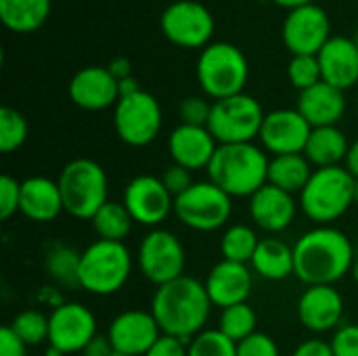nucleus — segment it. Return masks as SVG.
<instances>
[{
	"label": "nucleus",
	"instance_id": "1",
	"mask_svg": "<svg viewBox=\"0 0 358 356\" xmlns=\"http://www.w3.org/2000/svg\"><path fill=\"white\" fill-rule=\"evenodd\" d=\"M212 306L206 283L189 275L159 285L151 298V315L155 317L162 334L187 344L206 329Z\"/></svg>",
	"mask_w": 358,
	"mask_h": 356
},
{
	"label": "nucleus",
	"instance_id": "2",
	"mask_svg": "<svg viewBox=\"0 0 358 356\" xmlns=\"http://www.w3.org/2000/svg\"><path fill=\"white\" fill-rule=\"evenodd\" d=\"M296 277L310 285H336L355 264V245L350 237L327 225L304 233L294 245Z\"/></svg>",
	"mask_w": 358,
	"mask_h": 356
},
{
	"label": "nucleus",
	"instance_id": "3",
	"mask_svg": "<svg viewBox=\"0 0 358 356\" xmlns=\"http://www.w3.org/2000/svg\"><path fill=\"white\" fill-rule=\"evenodd\" d=\"M268 153L254 143L218 145L208 166V180L231 197H252L268 183Z\"/></svg>",
	"mask_w": 358,
	"mask_h": 356
},
{
	"label": "nucleus",
	"instance_id": "4",
	"mask_svg": "<svg viewBox=\"0 0 358 356\" xmlns=\"http://www.w3.org/2000/svg\"><path fill=\"white\" fill-rule=\"evenodd\" d=\"M355 176L346 166L319 168L300 193V206L308 220L327 227L342 218L355 204Z\"/></svg>",
	"mask_w": 358,
	"mask_h": 356
},
{
	"label": "nucleus",
	"instance_id": "5",
	"mask_svg": "<svg viewBox=\"0 0 358 356\" xmlns=\"http://www.w3.org/2000/svg\"><path fill=\"white\" fill-rule=\"evenodd\" d=\"M63 210L78 220H92L109 201V178L105 168L88 157L71 159L63 166L59 178Z\"/></svg>",
	"mask_w": 358,
	"mask_h": 356
},
{
	"label": "nucleus",
	"instance_id": "6",
	"mask_svg": "<svg viewBox=\"0 0 358 356\" xmlns=\"http://www.w3.org/2000/svg\"><path fill=\"white\" fill-rule=\"evenodd\" d=\"M132 254L126 243L96 239L82 252L80 287L92 296H113L130 279Z\"/></svg>",
	"mask_w": 358,
	"mask_h": 356
},
{
	"label": "nucleus",
	"instance_id": "7",
	"mask_svg": "<svg viewBox=\"0 0 358 356\" xmlns=\"http://www.w3.org/2000/svg\"><path fill=\"white\" fill-rule=\"evenodd\" d=\"M195 71L201 90L210 99L220 101L243 92L250 78V63L235 44L212 42L199 52Z\"/></svg>",
	"mask_w": 358,
	"mask_h": 356
},
{
	"label": "nucleus",
	"instance_id": "8",
	"mask_svg": "<svg viewBox=\"0 0 358 356\" xmlns=\"http://www.w3.org/2000/svg\"><path fill=\"white\" fill-rule=\"evenodd\" d=\"M266 111L260 101L252 94H235L212 103V115L208 130L214 134L218 145L252 143L260 136Z\"/></svg>",
	"mask_w": 358,
	"mask_h": 356
},
{
	"label": "nucleus",
	"instance_id": "9",
	"mask_svg": "<svg viewBox=\"0 0 358 356\" xmlns=\"http://www.w3.org/2000/svg\"><path fill=\"white\" fill-rule=\"evenodd\" d=\"M233 197L216 187L212 180L193 183L182 195L174 199V216L191 231L212 233L231 220Z\"/></svg>",
	"mask_w": 358,
	"mask_h": 356
},
{
	"label": "nucleus",
	"instance_id": "10",
	"mask_svg": "<svg viewBox=\"0 0 358 356\" xmlns=\"http://www.w3.org/2000/svg\"><path fill=\"white\" fill-rule=\"evenodd\" d=\"M164 124V113L159 101L147 92L138 90L130 97H122L113 107V126L122 143L130 147L151 145Z\"/></svg>",
	"mask_w": 358,
	"mask_h": 356
},
{
	"label": "nucleus",
	"instance_id": "11",
	"mask_svg": "<svg viewBox=\"0 0 358 356\" xmlns=\"http://www.w3.org/2000/svg\"><path fill=\"white\" fill-rule=\"evenodd\" d=\"M136 264L143 277L159 287L185 275L187 252L172 231L151 229L138 245Z\"/></svg>",
	"mask_w": 358,
	"mask_h": 356
},
{
	"label": "nucleus",
	"instance_id": "12",
	"mask_svg": "<svg viewBox=\"0 0 358 356\" xmlns=\"http://www.w3.org/2000/svg\"><path fill=\"white\" fill-rule=\"evenodd\" d=\"M214 15L212 10L197 0H176L168 4L159 17L162 34L180 48H199L203 50L212 44L214 36Z\"/></svg>",
	"mask_w": 358,
	"mask_h": 356
},
{
	"label": "nucleus",
	"instance_id": "13",
	"mask_svg": "<svg viewBox=\"0 0 358 356\" xmlns=\"http://www.w3.org/2000/svg\"><path fill=\"white\" fill-rule=\"evenodd\" d=\"M283 44L296 55H319L321 48L331 38V21L323 6L319 4H304L298 8L287 10L283 19Z\"/></svg>",
	"mask_w": 358,
	"mask_h": 356
},
{
	"label": "nucleus",
	"instance_id": "14",
	"mask_svg": "<svg viewBox=\"0 0 358 356\" xmlns=\"http://www.w3.org/2000/svg\"><path fill=\"white\" fill-rule=\"evenodd\" d=\"M122 204L134 222L149 229H159V225L174 214V195L166 189L159 176L151 174L134 176L124 189Z\"/></svg>",
	"mask_w": 358,
	"mask_h": 356
},
{
	"label": "nucleus",
	"instance_id": "15",
	"mask_svg": "<svg viewBox=\"0 0 358 356\" xmlns=\"http://www.w3.org/2000/svg\"><path fill=\"white\" fill-rule=\"evenodd\" d=\"M96 334V317L80 302H61L48 315V344L65 355L84 353Z\"/></svg>",
	"mask_w": 358,
	"mask_h": 356
},
{
	"label": "nucleus",
	"instance_id": "16",
	"mask_svg": "<svg viewBox=\"0 0 358 356\" xmlns=\"http://www.w3.org/2000/svg\"><path fill=\"white\" fill-rule=\"evenodd\" d=\"M310 132L313 126L298 109H275L266 113L258 138L262 143V149L275 157L304 153Z\"/></svg>",
	"mask_w": 358,
	"mask_h": 356
},
{
	"label": "nucleus",
	"instance_id": "17",
	"mask_svg": "<svg viewBox=\"0 0 358 356\" xmlns=\"http://www.w3.org/2000/svg\"><path fill=\"white\" fill-rule=\"evenodd\" d=\"M107 336L115 353L145 356L164 336L151 311H124L109 323Z\"/></svg>",
	"mask_w": 358,
	"mask_h": 356
},
{
	"label": "nucleus",
	"instance_id": "18",
	"mask_svg": "<svg viewBox=\"0 0 358 356\" xmlns=\"http://www.w3.org/2000/svg\"><path fill=\"white\" fill-rule=\"evenodd\" d=\"M69 99L84 111H103L120 101V82L107 67L90 65L73 73L69 80Z\"/></svg>",
	"mask_w": 358,
	"mask_h": 356
},
{
	"label": "nucleus",
	"instance_id": "19",
	"mask_svg": "<svg viewBox=\"0 0 358 356\" xmlns=\"http://www.w3.org/2000/svg\"><path fill=\"white\" fill-rule=\"evenodd\" d=\"M298 319L313 334H327L342 327L344 298L334 285H310L298 300Z\"/></svg>",
	"mask_w": 358,
	"mask_h": 356
},
{
	"label": "nucleus",
	"instance_id": "20",
	"mask_svg": "<svg viewBox=\"0 0 358 356\" xmlns=\"http://www.w3.org/2000/svg\"><path fill=\"white\" fill-rule=\"evenodd\" d=\"M254 277L248 264L220 260L212 266L206 277V292L214 306L229 308L248 302L252 296Z\"/></svg>",
	"mask_w": 358,
	"mask_h": 356
},
{
	"label": "nucleus",
	"instance_id": "21",
	"mask_svg": "<svg viewBox=\"0 0 358 356\" xmlns=\"http://www.w3.org/2000/svg\"><path fill=\"white\" fill-rule=\"evenodd\" d=\"M216 149H218V141L208 130V126L178 124L168 136V151L172 164H178L191 172L201 168L208 170Z\"/></svg>",
	"mask_w": 358,
	"mask_h": 356
},
{
	"label": "nucleus",
	"instance_id": "22",
	"mask_svg": "<svg viewBox=\"0 0 358 356\" xmlns=\"http://www.w3.org/2000/svg\"><path fill=\"white\" fill-rule=\"evenodd\" d=\"M298 214V204L292 193L264 185L258 193L250 197V216L266 233H281L292 227Z\"/></svg>",
	"mask_w": 358,
	"mask_h": 356
},
{
	"label": "nucleus",
	"instance_id": "23",
	"mask_svg": "<svg viewBox=\"0 0 358 356\" xmlns=\"http://www.w3.org/2000/svg\"><path fill=\"white\" fill-rule=\"evenodd\" d=\"M323 82L348 90L358 82V46L352 38L331 36L317 55Z\"/></svg>",
	"mask_w": 358,
	"mask_h": 356
},
{
	"label": "nucleus",
	"instance_id": "24",
	"mask_svg": "<svg viewBox=\"0 0 358 356\" xmlns=\"http://www.w3.org/2000/svg\"><path fill=\"white\" fill-rule=\"evenodd\" d=\"M296 109L313 128L338 126V122L346 113V97L344 90L327 82H319L317 86L300 92Z\"/></svg>",
	"mask_w": 358,
	"mask_h": 356
},
{
	"label": "nucleus",
	"instance_id": "25",
	"mask_svg": "<svg viewBox=\"0 0 358 356\" xmlns=\"http://www.w3.org/2000/svg\"><path fill=\"white\" fill-rule=\"evenodd\" d=\"M19 212L31 222H52L63 210L59 183L48 176H29L21 183Z\"/></svg>",
	"mask_w": 358,
	"mask_h": 356
},
{
	"label": "nucleus",
	"instance_id": "26",
	"mask_svg": "<svg viewBox=\"0 0 358 356\" xmlns=\"http://www.w3.org/2000/svg\"><path fill=\"white\" fill-rule=\"evenodd\" d=\"M252 269L256 275L268 281H283L296 273L294 248L279 237L260 239L258 250L252 258Z\"/></svg>",
	"mask_w": 358,
	"mask_h": 356
},
{
	"label": "nucleus",
	"instance_id": "27",
	"mask_svg": "<svg viewBox=\"0 0 358 356\" xmlns=\"http://www.w3.org/2000/svg\"><path fill=\"white\" fill-rule=\"evenodd\" d=\"M348 149L350 143L338 126H323V128H313L304 155L319 170V168H334L346 162Z\"/></svg>",
	"mask_w": 358,
	"mask_h": 356
},
{
	"label": "nucleus",
	"instance_id": "28",
	"mask_svg": "<svg viewBox=\"0 0 358 356\" xmlns=\"http://www.w3.org/2000/svg\"><path fill=\"white\" fill-rule=\"evenodd\" d=\"M52 0H0V19L15 34L40 29L50 15Z\"/></svg>",
	"mask_w": 358,
	"mask_h": 356
},
{
	"label": "nucleus",
	"instance_id": "29",
	"mask_svg": "<svg viewBox=\"0 0 358 356\" xmlns=\"http://www.w3.org/2000/svg\"><path fill=\"white\" fill-rule=\"evenodd\" d=\"M313 164L306 159L304 153L292 155H275L271 157L268 166V185L279 187L287 193H302L313 176Z\"/></svg>",
	"mask_w": 358,
	"mask_h": 356
},
{
	"label": "nucleus",
	"instance_id": "30",
	"mask_svg": "<svg viewBox=\"0 0 358 356\" xmlns=\"http://www.w3.org/2000/svg\"><path fill=\"white\" fill-rule=\"evenodd\" d=\"M80 262H82V252L55 243L46 254H44V271L63 290H78L80 287Z\"/></svg>",
	"mask_w": 358,
	"mask_h": 356
},
{
	"label": "nucleus",
	"instance_id": "31",
	"mask_svg": "<svg viewBox=\"0 0 358 356\" xmlns=\"http://www.w3.org/2000/svg\"><path fill=\"white\" fill-rule=\"evenodd\" d=\"M90 222H92V229L99 239L120 241V243L126 241V237L132 233V227H134L130 212L126 210L124 204H117V201H107L94 214V218Z\"/></svg>",
	"mask_w": 358,
	"mask_h": 356
},
{
	"label": "nucleus",
	"instance_id": "32",
	"mask_svg": "<svg viewBox=\"0 0 358 356\" xmlns=\"http://www.w3.org/2000/svg\"><path fill=\"white\" fill-rule=\"evenodd\" d=\"M258 243H260V239L252 227L241 225V222L231 225V227H227V231L220 237L222 260L248 264V262H252V258L258 250Z\"/></svg>",
	"mask_w": 358,
	"mask_h": 356
},
{
	"label": "nucleus",
	"instance_id": "33",
	"mask_svg": "<svg viewBox=\"0 0 358 356\" xmlns=\"http://www.w3.org/2000/svg\"><path fill=\"white\" fill-rule=\"evenodd\" d=\"M256 327H258V317H256V311L248 302L222 308V313H220L218 329L227 338H231L235 344H239L241 340L256 334Z\"/></svg>",
	"mask_w": 358,
	"mask_h": 356
},
{
	"label": "nucleus",
	"instance_id": "34",
	"mask_svg": "<svg viewBox=\"0 0 358 356\" xmlns=\"http://www.w3.org/2000/svg\"><path fill=\"white\" fill-rule=\"evenodd\" d=\"M8 327L19 336L25 346H40L42 342H48V315L40 311L27 308L19 313Z\"/></svg>",
	"mask_w": 358,
	"mask_h": 356
},
{
	"label": "nucleus",
	"instance_id": "35",
	"mask_svg": "<svg viewBox=\"0 0 358 356\" xmlns=\"http://www.w3.org/2000/svg\"><path fill=\"white\" fill-rule=\"evenodd\" d=\"M27 132H29V126L23 113L4 105L0 109V151L13 153L21 149L23 143L27 141Z\"/></svg>",
	"mask_w": 358,
	"mask_h": 356
},
{
	"label": "nucleus",
	"instance_id": "36",
	"mask_svg": "<svg viewBox=\"0 0 358 356\" xmlns=\"http://www.w3.org/2000/svg\"><path fill=\"white\" fill-rule=\"evenodd\" d=\"M187 346L189 356H237V344L220 329H203Z\"/></svg>",
	"mask_w": 358,
	"mask_h": 356
},
{
	"label": "nucleus",
	"instance_id": "37",
	"mask_svg": "<svg viewBox=\"0 0 358 356\" xmlns=\"http://www.w3.org/2000/svg\"><path fill=\"white\" fill-rule=\"evenodd\" d=\"M287 78H289L292 86L298 88L300 92L317 86L319 82H323L319 59L315 55H296V57H292V61L287 65Z\"/></svg>",
	"mask_w": 358,
	"mask_h": 356
},
{
	"label": "nucleus",
	"instance_id": "38",
	"mask_svg": "<svg viewBox=\"0 0 358 356\" xmlns=\"http://www.w3.org/2000/svg\"><path fill=\"white\" fill-rule=\"evenodd\" d=\"M212 115V103L203 97H187L178 105V118L180 124L189 126H208Z\"/></svg>",
	"mask_w": 358,
	"mask_h": 356
},
{
	"label": "nucleus",
	"instance_id": "39",
	"mask_svg": "<svg viewBox=\"0 0 358 356\" xmlns=\"http://www.w3.org/2000/svg\"><path fill=\"white\" fill-rule=\"evenodd\" d=\"M21 208V183L8 174L0 178V218H13Z\"/></svg>",
	"mask_w": 358,
	"mask_h": 356
},
{
	"label": "nucleus",
	"instance_id": "40",
	"mask_svg": "<svg viewBox=\"0 0 358 356\" xmlns=\"http://www.w3.org/2000/svg\"><path fill=\"white\" fill-rule=\"evenodd\" d=\"M237 356H281V353L271 336L256 332L237 344Z\"/></svg>",
	"mask_w": 358,
	"mask_h": 356
},
{
	"label": "nucleus",
	"instance_id": "41",
	"mask_svg": "<svg viewBox=\"0 0 358 356\" xmlns=\"http://www.w3.org/2000/svg\"><path fill=\"white\" fill-rule=\"evenodd\" d=\"M162 183L166 185V189L174 195V199L178 197V195H182L189 187H193V176H191V170H187V168H182V166H178V164H172V166H168L164 172H162Z\"/></svg>",
	"mask_w": 358,
	"mask_h": 356
},
{
	"label": "nucleus",
	"instance_id": "42",
	"mask_svg": "<svg viewBox=\"0 0 358 356\" xmlns=\"http://www.w3.org/2000/svg\"><path fill=\"white\" fill-rule=\"evenodd\" d=\"M329 344L336 356H358V325H342Z\"/></svg>",
	"mask_w": 358,
	"mask_h": 356
},
{
	"label": "nucleus",
	"instance_id": "43",
	"mask_svg": "<svg viewBox=\"0 0 358 356\" xmlns=\"http://www.w3.org/2000/svg\"><path fill=\"white\" fill-rule=\"evenodd\" d=\"M145 356H189V346L178 338L162 336Z\"/></svg>",
	"mask_w": 358,
	"mask_h": 356
},
{
	"label": "nucleus",
	"instance_id": "44",
	"mask_svg": "<svg viewBox=\"0 0 358 356\" xmlns=\"http://www.w3.org/2000/svg\"><path fill=\"white\" fill-rule=\"evenodd\" d=\"M0 356H27V346L8 325L0 329Z\"/></svg>",
	"mask_w": 358,
	"mask_h": 356
},
{
	"label": "nucleus",
	"instance_id": "45",
	"mask_svg": "<svg viewBox=\"0 0 358 356\" xmlns=\"http://www.w3.org/2000/svg\"><path fill=\"white\" fill-rule=\"evenodd\" d=\"M292 356H336V355H334V348H331V344H329V342L319 340V338H313V340H304L302 344H298Z\"/></svg>",
	"mask_w": 358,
	"mask_h": 356
},
{
	"label": "nucleus",
	"instance_id": "46",
	"mask_svg": "<svg viewBox=\"0 0 358 356\" xmlns=\"http://www.w3.org/2000/svg\"><path fill=\"white\" fill-rule=\"evenodd\" d=\"M113 353H115V350H113V346H111L109 336H107V334H105V336L96 334V336L90 340V344L84 348L82 356H111Z\"/></svg>",
	"mask_w": 358,
	"mask_h": 356
},
{
	"label": "nucleus",
	"instance_id": "47",
	"mask_svg": "<svg viewBox=\"0 0 358 356\" xmlns=\"http://www.w3.org/2000/svg\"><path fill=\"white\" fill-rule=\"evenodd\" d=\"M107 69L111 71V76H113L117 82H122V80H126V78H132V63H130L128 57H113L111 63L107 65Z\"/></svg>",
	"mask_w": 358,
	"mask_h": 356
},
{
	"label": "nucleus",
	"instance_id": "48",
	"mask_svg": "<svg viewBox=\"0 0 358 356\" xmlns=\"http://www.w3.org/2000/svg\"><path fill=\"white\" fill-rule=\"evenodd\" d=\"M346 170L358 178V138L350 145V149H348V155H346Z\"/></svg>",
	"mask_w": 358,
	"mask_h": 356
},
{
	"label": "nucleus",
	"instance_id": "49",
	"mask_svg": "<svg viewBox=\"0 0 358 356\" xmlns=\"http://www.w3.org/2000/svg\"><path fill=\"white\" fill-rule=\"evenodd\" d=\"M138 90H141V86H138V82H136L134 76L120 82V99H122V97H130V94H134V92H138Z\"/></svg>",
	"mask_w": 358,
	"mask_h": 356
},
{
	"label": "nucleus",
	"instance_id": "50",
	"mask_svg": "<svg viewBox=\"0 0 358 356\" xmlns=\"http://www.w3.org/2000/svg\"><path fill=\"white\" fill-rule=\"evenodd\" d=\"M273 2L287 8V10H292V8H298V6H304V4H313L315 0H273Z\"/></svg>",
	"mask_w": 358,
	"mask_h": 356
},
{
	"label": "nucleus",
	"instance_id": "51",
	"mask_svg": "<svg viewBox=\"0 0 358 356\" xmlns=\"http://www.w3.org/2000/svg\"><path fill=\"white\" fill-rule=\"evenodd\" d=\"M44 356H65V353H61L59 348H55V346L48 344V348L44 350Z\"/></svg>",
	"mask_w": 358,
	"mask_h": 356
},
{
	"label": "nucleus",
	"instance_id": "52",
	"mask_svg": "<svg viewBox=\"0 0 358 356\" xmlns=\"http://www.w3.org/2000/svg\"><path fill=\"white\" fill-rule=\"evenodd\" d=\"M350 273H352L355 281H357V283H358V262H357V260H355V264H352V271H350Z\"/></svg>",
	"mask_w": 358,
	"mask_h": 356
},
{
	"label": "nucleus",
	"instance_id": "53",
	"mask_svg": "<svg viewBox=\"0 0 358 356\" xmlns=\"http://www.w3.org/2000/svg\"><path fill=\"white\" fill-rule=\"evenodd\" d=\"M355 204L358 206V178L355 180Z\"/></svg>",
	"mask_w": 358,
	"mask_h": 356
},
{
	"label": "nucleus",
	"instance_id": "54",
	"mask_svg": "<svg viewBox=\"0 0 358 356\" xmlns=\"http://www.w3.org/2000/svg\"><path fill=\"white\" fill-rule=\"evenodd\" d=\"M355 260H357V262H358V245H357V248H355Z\"/></svg>",
	"mask_w": 358,
	"mask_h": 356
},
{
	"label": "nucleus",
	"instance_id": "55",
	"mask_svg": "<svg viewBox=\"0 0 358 356\" xmlns=\"http://www.w3.org/2000/svg\"><path fill=\"white\" fill-rule=\"evenodd\" d=\"M111 356H128V355H122V353H113Z\"/></svg>",
	"mask_w": 358,
	"mask_h": 356
},
{
	"label": "nucleus",
	"instance_id": "56",
	"mask_svg": "<svg viewBox=\"0 0 358 356\" xmlns=\"http://www.w3.org/2000/svg\"><path fill=\"white\" fill-rule=\"evenodd\" d=\"M355 42H357V46H358V34H357V38H355Z\"/></svg>",
	"mask_w": 358,
	"mask_h": 356
},
{
	"label": "nucleus",
	"instance_id": "57",
	"mask_svg": "<svg viewBox=\"0 0 358 356\" xmlns=\"http://www.w3.org/2000/svg\"><path fill=\"white\" fill-rule=\"evenodd\" d=\"M357 103H358V97H357Z\"/></svg>",
	"mask_w": 358,
	"mask_h": 356
}]
</instances>
